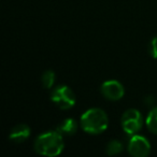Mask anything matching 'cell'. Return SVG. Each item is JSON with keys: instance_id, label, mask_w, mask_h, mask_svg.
Here are the masks:
<instances>
[{"instance_id": "6da1fadb", "label": "cell", "mask_w": 157, "mask_h": 157, "mask_svg": "<svg viewBox=\"0 0 157 157\" xmlns=\"http://www.w3.org/2000/svg\"><path fill=\"white\" fill-rule=\"evenodd\" d=\"M35 151L39 155L54 157L59 155L65 147L63 135L58 131H48L41 133L35 141Z\"/></svg>"}, {"instance_id": "7a4b0ae2", "label": "cell", "mask_w": 157, "mask_h": 157, "mask_svg": "<svg viewBox=\"0 0 157 157\" xmlns=\"http://www.w3.org/2000/svg\"><path fill=\"white\" fill-rule=\"evenodd\" d=\"M81 128L90 135H99L107 130L109 118L103 110L92 108L84 112L80 120Z\"/></svg>"}, {"instance_id": "3957f363", "label": "cell", "mask_w": 157, "mask_h": 157, "mask_svg": "<svg viewBox=\"0 0 157 157\" xmlns=\"http://www.w3.org/2000/svg\"><path fill=\"white\" fill-rule=\"evenodd\" d=\"M51 100L61 110L71 109L76 102L75 94L69 86L66 85L55 88L51 95Z\"/></svg>"}, {"instance_id": "277c9868", "label": "cell", "mask_w": 157, "mask_h": 157, "mask_svg": "<svg viewBox=\"0 0 157 157\" xmlns=\"http://www.w3.org/2000/svg\"><path fill=\"white\" fill-rule=\"evenodd\" d=\"M122 128L128 135H136L143 125V117L140 111L136 109H129L124 112L121 118Z\"/></svg>"}, {"instance_id": "5b68a950", "label": "cell", "mask_w": 157, "mask_h": 157, "mask_svg": "<svg viewBox=\"0 0 157 157\" xmlns=\"http://www.w3.org/2000/svg\"><path fill=\"white\" fill-rule=\"evenodd\" d=\"M128 153L133 157H146L151 153V144L145 137L135 135L128 143Z\"/></svg>"}, {"instance_id": "8992f818", "label": "cell", "mask_w": 157, "mask_h": 157, "mask_svg": "<svg viewBox=\"0 0 157 157\" xmlns=\"http://www.w3.org/2000/svg\"><path fill=\"white\" fill-rule=\"evenodd\" d=\"M101 94L103 97L111 101H117L124 97L125 90L124 86L116 80H109L102 83L100 87Z\"/></svg>"}, {"instance_id": "52a82bcc", "label": "cell", "mask_w": 157, "mask_h": 157, "mask_svg": "<svg viewBox=\"0 0 157 157\" xmlns=\"http://www.w3.org/2000/svg\"><path fill=\"white\" fill-rule=\"evenodd\" d=\"M30 137V128L25 124H18L11 129L9 138L15 143H23Z\"/></svg>"}, {"instance_id": "ba28073f", "label": "cell", "mask_w": 157, "mask_h": 157, "mask_svg": "<svg viewBox=\"0 0 157 157\" xmlns=\"http://www.w3.org/2000/svg\"><path fill=\"white\" fill-rule=\"evenodd\" d=\"M57 131L63 136H73L78 131V123L74 118H66L57 126Z\"/></svg>"}, {"instance_id": "9c48e42d", "label": "cell", "mask_w": 157, "mask_h": 157, "mask_svg": "<svg viewBox=\"0 0 157 157\" xmlns=\"http://www.w3.org/2000/svg\"><path fill=\"white\" fill-rule=\"evenodd\" d=\"M146 127L152 133L157 135V107L153 108L146 117Z\"/></svg>"}, {"instance_id": "30bf717a", "label": "cell", "mask_w": 157, "mask_h": 157, "mask_svg": "<svg viewBox=\"0 0 157 157\" xmlns=\"http://www.w3.org/2000/svg\"><path fill=\"white\" fill-rule=\"evenodd\" d=\"M105 151H107L108 155H111V156L112 155H117L123 151V144L117 140H111L107 144Z\"/></svg>"}, {"instance_id": "8fae6325", "label": "cell", "mask_w": 157, "mask_h": 157, "mask_svg": "<svg viewBox=\"0 0 157 157\" xmlns=\"http://www.w3.org/2000/svg\"><path fill=\"white\" fill-rule=\"evenodd\" d=\"M55 82V73L52 70H48L42 74V84L45 88H51L54 85Z\"/></svg>"}, {"instance_id": "7c38bea8", "label": "cell", "mask_w": 157, "mask_h": 157, "mask_svg": "<svg viewBox=\"0 0 157 157\" xmlns=\"http://www.w3.org/2000/svg\"><path fill=\"white\" fill-rule=\"evenodd\" d=\"M148 53L153 58H157V37L153 38L148 44Z\"/></svg>"}]
</instances>
